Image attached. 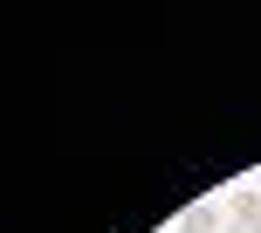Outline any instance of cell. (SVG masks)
<instances>
[{
    "label": "cell",
    "mask_w": 261,
    "mask_h": 233,
    "mask_svg": "<svg viewBox=\"0 0 261 233\" xmlns=\"http://www.w3.org/2000/svg\"><path fill=\"white\" fill-rule=\"evenodd\" d=\"M220 233H248V226H220Z\"/></svg>",
    "instance_id": "3"
},
{
    "label": "cell",
    "mask_w": 261,
    "mask_h": 233,
    "mask_svg": "<svg viewBox=\"0 0 261 233\" xmlns=\"http://www.w3.org/2000/svg\"><path fill=\"white\" fill-rule=\"evenodd\" d=\"M261 220V192H234L227 199V226H254Z\"/></svg>",
    "instance_id": "2"
},
{
    "label": "cell",
    "mask_w": 261,
    "mask_h": 233,
    "mask_svg": "<svg viewBox=\"0 0 261 233\" xmlns=\"http://www.w3.org/2000/svg\"><path fill=\"white\" fill-rule=\"evenodd\" d=\"M248 233H261V220H254V226H248Z\"/></svg>",
    "instance_id": "4"
},
{
    "label": "cell",
    "mask_w": 261,
    "mask_h": 233,
    "mask_svg": "<svg viewBox=\"0 0 261 233\" xmlns=\"http://www.w3.org/2000/svg\"><path fill=\"white\" fill-rule=\"evenodd\" d=\"M179 233H220V206H206V199L186 206V213H179Z\"/></svg>",
    "instance_id": "1"
}]
</instances>
